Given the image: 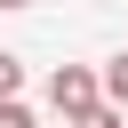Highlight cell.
Returning <instances> with one entry per match:
<instances>
[{
	"label": "cell",
	"instance_id": "6",
	"mask_svg": "<svg viewBox=\"0 0 128 128\" xmlns=\"http://www.w3.org/2000/svg\"><path fill=\"white\" fill-rule=\"evenodd\" d=\"M0 8H24V0H0Z\"/></svg>",
	"mask_w": 128,
	"mask_h": 128
},
{
	"label": "cell",
	"instance_id": "3",
	"mask_svg": "<svg viewBox=\"0 0 128 128\" xmlns=\"http://www.w3.org/2000/svg\"><path fill=\"white\" fill-rule=\"evenodd\" d=\"M96 88H104V96H112V104H120V112H128V56H112V64H104V80H96Z\"/></svg>",
	"mask_w": 128,
	"mask_h": 128
},
{
	"label": "cell",
	"instance_id": "4",
	"mask_svg": "<svg viewBox=\"0 0 128 128\" xmlns=\"http://www.w3.org/2000/svg\"><path fill=\"white\" fill-rule=\"evenodd\" d=\"M16 88H24V64H16L8 48H0V96H16Z\"/></svg>",
	"mask_w": 128,
	"mask_h": 128
},
{
	"label": "cell",
	"instance_id": "2",
	"mask_svg": "<svg viewBox=\"0 0 128 128\" xmlns=\"http://www.w3.org/2000/svg\"><path fill=\"white\" fill-rule=\"evenodd\" d=\"M64 128H128V112H120V104H88V112H72Z\"/></svg>",
	"mask_w": 128,
	"mask_h": 128
},
{
	"label": "cell",
	"instance_id": "5",
	"mask_svg": "<svg viewBox=\"0 0 128 128\" xmlns=\"http://www.w3.org/2000/svg\"><path fill=\"white\" fill-rule=\"evenodd\" d=\"M0 128H32V112H24L16 96H0Z\"/></svg>",
	"mask_w": 128,
	"mask_h": 128
},
{
	"label": "cell",
	"instance_id": "1",
	"mask_svg": "<svg viewBox=\"0 0 128 128\" xmlns=\"http://www.w3.org/2000/svg\"><path fill=\"white\" fill-rule=\"evenodd\" d=\"M96 96H104V88H96V72H80V64H64V72L48 80V104H56L64 120H72V112H88Z\"/></svg>",
	"mask_w": 128,
	"mask_h": 128
}]
</instances>
